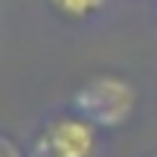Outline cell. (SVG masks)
<instances>
[{
    "label": "cell",
    "instance_id": "1",
    "mask_svg": "<svg viewBox=\"0 0 157 157\" xmlns=\"http://www.w3.org/2000/svg\"><path fill=\"white\" fill-rule=\"evenodd\" d=\"M137 87L125 76L96 73L70 93V111L93 122L99 131H117L134 117Z\"/></svg>",
    "mask_w": 157,
    "mask_h": 157
},
{
    "label": "cell",
    "instance_id": "2",
    "mask_svg": "<svg viewBox=\"0 0 157 157\" xmlns=\"http://www.w3.org/2000/svg\"><path fill=\"white\" fill-rule=\"evenodd\" d=\"M96 146H99V128L73 111L56 113L38 137V148L47 157H93Z\"/></svg>",
    "mask_w": 157,
    "mask_h": 157
},
{
    "label": "cell",
    "instance_id": "3",
    "mask_svg": "<svg viewBox=\"0 0 157 157\" xmlns=\"http://www.w3.org/2000/svg\"><path fill=\"white\" fill-rule=\"evenodd\" d=\"M44 3L50 6L58 17L78 23V21H87V17L99 15L102 6H105V0H44Z\"/></svg>",
    "mask_w": 157,
    "mask_h": 157
},
{
    "label": "cell",
    "instance_id": "4",
    "mask_svg": "<svg viewBox=\"0 0 157 157\" xmlns=\"http://www.w3.org/2000/svg\"><path fill=\"white\" fill-rule=\"evenodd\" d=\"M0 157H23V148L15 143L12 134H0Z\"/></svg>",
    "mask_w": 157,
    "mask_h": 157
},
{
    "label": "cell",
    "instance_id": "5",
    "mask_svg": "<svg viewBox=\"0 0 157 157\" xmlns=\"http://www.w3.org/2000/svg\"><path fill=\"white\" fill-rule=\"evenodd\" d=\"M148 157H157V151H154V154H148Z\"/></svg>",
    "mask_w": 157,
    "mask_h": 157
}]
</instances>
